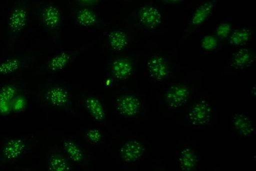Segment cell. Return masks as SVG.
<instances>
[{"label":"cell","mask_w":256,"mask_h":171,"mask_svg":"<svg viewBox=\"0 0 256 171\" xmlns=\"http://www.w3.org/2000/svg\"><path fill=\"white\" fill-rule=\"evenodd\" d=\"M109 41L114 50H120L126 46L127 38L122 32L116 31L110 33L109 35Z\"/></svg>","instance_id":"cell-20"},{"label":"cell","mask_w":256,"mask_h":171,"mask_svg":"<svg viewBox=\"0 0 256 171\" xmlns=\"http://www.w3.org/2000/svg\"><path fill=\"white\" fill-rule=\"evenodd\" d=\"M63 146L66 153L72 160L76 163L82 161L83 153L76 143L72 140H66L63 142Z\"/></svg>","instance_id":"cell-19"},{"label":"cell","mask_w":256,"mask_h":171,"mask_svg":"<svg viewBox=\"0 0 256 171\" xmlns=\"http://www.w3.org/2000/svg\"><path fill=\"white\" fill-rule=\"evenodd\" d=\"M174 1H176V0H174Z\"/></svg>","instance_id":"cell-28"},{"label":"cell","mask_w":256,"mask_h":171,"mask_svg":"<svg viewBox=\"0 0 256 171\" xmlns=\"http://www.w3.org/2000/svg\"><path fill=\"white\" fill-rule=\"evenodd\" d=\"M140 18L144 25L149 28H154L160 22L161 18L159 12L156 8L146 7L140 10Z\"/></svg>","instance_id":"cell-12"},{"label":"cell","mask_w":256,"mask_h":171,"mask_svg":"<svg viewBox=\"0 0 256 171\" xmlns=\"http://www.w3.org/2000/svg\"><path fill=\"white\" fill-rule=\"evenodd\" d=\"M212 8L210 3H206L197 10L192 19L194 24H198L202 22L210 14Z\"/></svg>","instance_id":"cell-23"},{"label":"cell","mask_w":256,"mask_h":171,"mask_svg":"<svg viewBox=\"0 0 256 171\" xmlns=\"http://www.w3.org/2000/svg\"><path fill=\"white\" fill-rule=\"evenodd\" d=\"M18 94V88L14 84H6L2 86L0 88V112H8Z\"/></svg>","instance_id":"cell-8"},{"label":"cell","mask_w":256,"mask_h":171,"mask_svg":"<svg viewBox=\"0 0 256 171\" xmlns=\"http://www.w3.org/2000/svg\"><path fill=\"white\" fill-rule=\"evenodd\" d=\"M86 137L90 142L97 143L102 138V133L98 129L92 128L87 131Z\"/></svg>","instance_id":"cell-25"},{"label":"cell","mask_w":256,"mask_h":171,"mask_svg":"<svg viewBox=\"0 0 256 171\" xmlns=\"http://www.w3.org/2000/svg\"><path fill=\"white\" fill-rule=\"evenodd\" d=\"M250 33L248 30L242 29L234 32L230 38V41L233 45L244 43L248 39Z\"/></svg>","instance_id":"cell-24"},{"label":"cell","mask_w":256,"mask_h":171,"mask_svg":"<svg viewBox=\"0 0 256 171\" xmlns=\"http://www.w3.org/2000/svg\"><path fill=\"white\" fill-rule=\"evenodd\" d=\"M180 167L185 170L193 169L196 164V156L190 148H186L182 151L179 158Z\"/></svg>","instance_id":"cell-17"},{"label":"cell","mask_w":256,"mask_h":171,"mask_svg":"<svg viewBox=\"0 0 256 171\" xmlns=\"http://www.w3.org/2000/svg\"><path fill=\"white\" fill-rule=\"evenodd\" d=\"M148 65L150 73L154 78L162 80L167 76L168 65L162 58L154 56L149 60Z\"/></svg>","instance_id":"cell-9"},{"label":"cell","mask_w":256,"mask_h":171,"mask_svg":"<svg viewBox=\"0 0 256 171\" xmlns=\"http://www.w3.org/2000/svg\"><path fill=\"white\" fill-rule=\"evenodd\" d=\"M25 55L9 57L0 62V75H8L17 72L26 60Z\"/></svg>","instance_id":"cell-11"},{"label":"cell","mask_w":256,"mask_h":171,"mask_svg":"<svg viewBox=\"0 0 256 171\" xmlns=\"http://www.w3.org/2000/svg\"><path fill=\"white\" fill-rule=\"evenodd\" d=\"M28 144L22 138H11L6 141L0 152V164H6L14 162L27 152Z\"/></svg>","instance_id":"cell-2"},{"label":"cell","mask_w":256,"mask_h":171,"mask_svg":"<svg viewBox=\"0 0 256 171\" xmlns=\"http://www.w3.org/2000/svg\"><path fill=\"white\" fill-rule=\"evenodd\" d=\"M40 18L43 25L52 29L56 27L60 21L58 11L52 5L46 6L42 9Z\"/></svg>","instance_id":"cell-10"},{"label":"cell","mask_w":256,"mask_h":171,"mask_svg":"<svg viewBox=\"0 0 256 171\" xmlns=\"http://www.w3.org/2000/svg\"><path fill=\"white\" fill-rule=\"evenodd\" d=\"M143 144L136 140L128 141L120 148L119 154L122 159L126 162H133L138 159L144 152Z\"/></svg>","instance_id":"cell-4"},{"label":"cell","mask_w":256,"mask_h":171,"mask_svg":"<svg viewBox=\"0 0 256 171\" xmlns=\"http://www.w3.org/2000/svg\"><path fill=\"white\" fill-rule=\"evenodd\" d=\"M132 71V64L126 59L116 60L112 66V72L117 78L123 79L128 77Z\"/></svg>","instance_id":"cell-14"},{"label":"cell","mask_w":256,"mask_h":171,"mask_svg":"<svg viewBox=\"0 0 256 171\" xmlns=\"http://www.w3.org/2000/svg\"><path fill=\"white\" fill-rule=\"evenodd\" d=\"M48 169L52 171H68L70 169V167L62 155L56 153L49 156Z\"/></svg>","instance_id":"cell-15"},{"label":"cell","mask_w":256,"mask_h":171,"mask_svg":"<svg viewBox=\"0 0 256 171\" xmlns=\"http://www.w3.org/2000/svg\"><path fill=\"white\" fill-rule=\"evenodd\" d=\"M210 111V106L206 101H198L190 108L188 119L194 125H203L209 120Z\"/></svg>","instance_id":"cell-3"},{"label":"cell","mask_w":256,"mask_h":171,"mask_svg":"<svg viewBox=\"0 0 256 171\" xmlns=\"http://www.w3.org/2000/svg\"><path fill=\"white\" fill-rule=\"evenodd\" d=\"M234 124L236 130L244 135H248L254 129L251 120L244 114L236 115L234 118Z\"/></svg>","instance_id":"cell-16"},{"label":"cell","mask_w":256,"mask_h":171,"mask_svg":"<svg viewBox=\"0 0 256 171\" xmlns=\"http://www.w3.org/2000/svg\"><path fill=\"white\" fill-rule=\"evenodd\" d=\"M29 0H19L9 16L7 29L12 37L20 35L26 27L28 18Z\"/></svg>","instance_id":"cell-1"},{"label":"cell","mask_w":256,"mask_h":171,"mask_svg":"<svg viewBox=\"0 0 256 171\" xmlns=\"http://www.w3.org/2000/svg\"><path fill=\"white\" fill-rule=\"evenodd\" d=\"M189 94V90L186 86H174L166 92L165 101L170 107L177 108L186 101Z\"/></svg>","instance_id":"cell-5"},{"label":"cell","mask_w":256,"mask_h":171,"mask_svg":"<svg viewBox=\"0 0 256 171\" xmlns=\"http://www.w3.org/2000/svg\"><path fill=\"white\" fill-rule=\"evenodd\" d=\"M86 107L92 116L96 121H101L105 117L104 108L100 101L95 97H88L84 100Z\"/></svg>","instance_id":"cell-13"},{"label":"cell","mask_w":256,"mask_h":171,"mask_svg":"<svg viewBox=\"0 0 256 171\" xmlns=\"http://www.w3.org/2000/svg\"><path fill=\"white\" fill-rule=\"evenodd\" d=\"M230 26L228 24H224L218 27L217 29V34L220 38L226 37L229 33Z\"/></svg>","instance_id":"cell-27"},{"label":"cell","mask_w":256,"mask_h":171,"mask_svg":"<svg viewBox=\"0 0 256 171\" xmlns=\"http://www.w3.org/2000/svg\"><path fill=\"white\" fill-rule=\"evenodd\" d=\"M116 108L122 115L126 116L135 115L140 108L139 100L132 95H124L116 100Z\"/></svg>","instance_id":"cell-7"},{"label":"cell","mask_w":256,"mask_h":171,"mask_svg":"<svg viewBox=\"0 0 256 171\" xmlns=\"http://www.w3.org/2000/svg\"><path fill=\"white\" fill-rule=\"evenodd\" d=\"M44 100L52 106L58 107L66 105L68 100L66 91L60 86H51L48 88L44 94Z\"/></svg>","instance_id":"cell-6"},{"label":"cell","mask_w":256,"mask_h":171,"mask_svg":"<svg viewBox=\"0 0 256 171\" xmlns=\"http://www.w3.org/2000/svg\"><path fill=\"white\" fill-rule=\"evenodd\" d=\"M252 60V55L246 49L238 51L233 57L232 64L238 68L244 67L247 66Z\"/></svg>","instance_id":"cell-21"},{"label":"cell","mask_w":256,"mask_h":171,"mask_svg":"<svg viewBox=\"0 0 256 171\" xmlns=\"http://www.w3.org/2000/svg\"><path fill=\"white\" fill-rule=\"evenodd\" d=\"M216 44L217 40L210 36L206 37L202 42V47L207 50L214 48Z\"/></svg>","instance_id":"cell-26"},{"label":"cell","mask_w":256,"mask_h":171,"mask_svg":"<svg viewBox=\"0 0 256 171\" xmlns=\"http://www.w3.org/2000/svg\"><path fill=\"white\" fill-rule=\"evenodd\" d=\"M70 59V55L66 53L58 54L50 59L44 65V69L50 71H56L62 69Z\"/></svg>","instance_id":"cell-18"},{"label":"cell","mask_w":256,"mask_h":171,"mask_svg":"<svg viewBox=\"0 0 256 171\" xmlns=\"http://www.w3.org/2000/svg\"><path fill=\"white\" fill-rule=\"evenodd\" d=\"M77 19L80 24L85 26L92 25L96 21L95 15L87 9L81 10L78 15Z\"/></svg>","instance_id":"cell-22"}]
</instances>
